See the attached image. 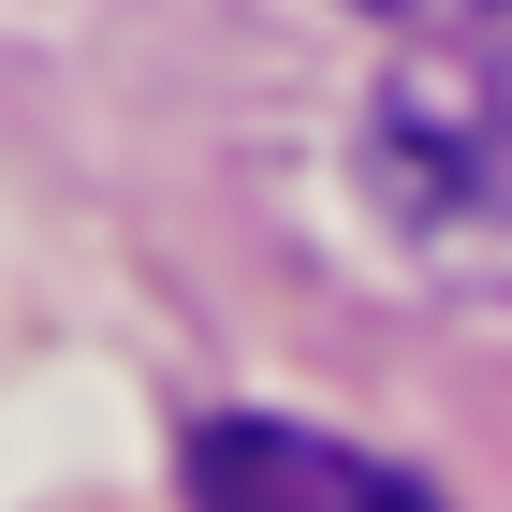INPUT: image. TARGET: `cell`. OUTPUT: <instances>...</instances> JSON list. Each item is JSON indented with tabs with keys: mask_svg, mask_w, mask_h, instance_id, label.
Here are the masks:
<instances>
[{
	"mask_svg": "<svg viewBox=\"0 0 512 512\" xmlns=\"http://www.w3.org/2000/svg\"><path fill=\"white\" fill-rule=\"evenodd\" d=\"M366 191H381V220L410 249L512 278V44L498 30L425 44L366 103Z\"/></svg>",
	"mask_w": 512,
	"mask_h": 512,
	"instance_id": "cell-1",
	"label": "cell"
},
{
	"mask_svg": "<svg viewBox=\"0 0 512 512\" xmlns=\"http://www.w3.org/2000/svg\"><path fill=\"white\" fill-rule=\"evenodd\" d=\"M191 512H439L410 469L352 454L322 425H205L191 439Z\"/></svg>",
	"mask_w": 512,
	"mask_h": 512,
	"instance_id": "cell-2",
	"label": "cell"
},
{
	"mask_svg": "<svg viewBox=\"0 0 512 512\" xmlns=\"http://www.w3.org/2000/svg\"><path fill=\"white\" fill-rule=\"evenodd\" d=\"M366 15H483V0H366Z\"/></svg>",
	"mask_w": 512,
	"mask_h": 512,
	"instance_id": "cell-3",
	"label": "cell"
}]
</instances>
